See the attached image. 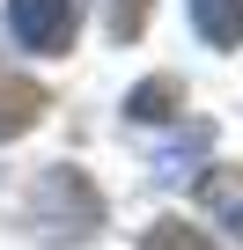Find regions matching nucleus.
Here are the masks:
<instances>
[{"mask_svg": "<svg viewBox=\"0 0 243 250\" xmlns=\"http://www.w3.org/2000/svg\"><path fill=\"white\" fill-rule=\"evenodd\" d=\"M30 221H37L44 243L74 250L88 228H103V199H96V184H88L81 169H44L37 191H30Z\"/></svg>", "mask_w": 243, "mask_h": 250, "instance_id": "nucleus-1", "label": "nucleus"}, {"mask_svg": "<svg viewBox=\"0 0 243 250\" xmlns=\"http://www.w3.org/2000/svg\"><path fill=\"white\" fill-rule=\"evenodd\" d=\"M177 110V81H148V88H133V118H170Z\"/></svg>", "mask_w": 243, "mask_h": 250, "instance_id": "nucleus-7", "label": "nucleus"}, {"mask_svg": "<svg viewBox=\"0 0 243 250\" xmlns=\"http://www.w3.org/2000/svg\"><path fill=\"white\" fill-rule=\"evenodd\" d=\"M140 22H148V0H118L110 8V37H140Z\"/></svg>", "mask_w": 243, "mask_h": 250, "instance_id": "nucleus-8", "label": "nucleus"}, {"mask_svg": "<svg viewBox=\"0 0 243 250\" xmlns=\"http://www.w3.org/2000/svg\"><path fill=\"white\" fill-rule=\"evenodd\" d=\"M140 250H214L199 228H184V221H155L148 235H140Z\"/></svg>", "mask_w": 243, "mask_h": 250, "instance_id": "nucleus-6", "label": "nucleus"}, {"mask_svg": "<svg viewBox=\"0 0 243 250\" xmlns=\"http://www.w3.org/2000/svg\"><path fill=\"white\" fill-rule=\"evenodd\" d=\"M192 22L214 52H236L243 44V0H192Z\"/></svg>", "mask_w": 243, "mask_h": 250, "instance_id": "nucleus-5", "label": "nucleus"}, {"mask_svg": "<svg viewBox=\"0 0 243 250\" xmlns=\"http://www.w3.org/2000/svg\"><path fill=\"white\" fill-rule=\"evenodd\" d=\"M44 110H52V88H44V81H30V74H15V66H0V140L30 133Z\"/></svg>", "mask_w": 243, "mask_h": 250, "instance_id": "nucleus-3", "label": "nucleus"}, {"mask_svg": "<svg viewBox=\"0 0 243 250\" xmlns=\"http://www.w3.org/2000/svg\"><path fill=\"white\" fill-rule=\"evenodd\" d=\"M8 30L30 52H66L74 30H81V8L74 0H8Z\"/></svg>", "mask_w": 243, "mask_h": 250, "instance_id": "nucleus-2", "label": "nucleus"}, {"mask_svg": "<svg viewBox=\"0 0 243 250\" xmlns=\"http://www.w3.org/2000/svg\"><path fill=\"white\" fill-rule=\"evenodd\" d=\"M199 206H206L228 235H243V169H236V162H214V169L199 177Z\"/></svg>", "mask_w": 243, "mask_h": 250, "instance_id": "nucleus-4", "label": "nucleus"}]
</instances>
